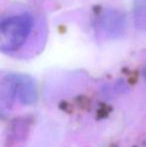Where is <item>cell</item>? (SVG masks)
<instances>
[{"label":"cell","instance_id":"obj_3","mask_svg":"<svg viewBox=\"0 0 146 147\" xmlns=\"http://www.w3.org/2000/svg\"><path fill=\"white\" fill-rule=\"evenodd\" d=\"M135 27L140 31L146 30V0H134L133 6Z\"/></svg>","mask_w":146,"mask_h":147},{"label":"cell","instance_id":"obj_2","mask_svg":"<svg viewBox=\"0 0 146 147\" xmlns=\"http://www.w3.org/2000/svg\"><path fill=\"white\" fill-rule=\"evenodd\" d=\"M93 25L102 35L108 38H118L126 29V18L123 13L113 8H101L94 14Z\"/></svg>","mask_w":146,"mask_h":147},{"label":"cell","instance_id":"obj_1","mask_svg":"<svg viewBox=\"0 0 146 147\" xmlns=\"http://www.w3.org/2000/svg\"><path fill=\"white\" fill-rule=\"evenodd\" d=\"M29 13H17L2 18L0 22V48L4 52L16 51L25 43L33 27Z\"/></svg>","mask_w":146,"mask_h":147}]
</instances>
